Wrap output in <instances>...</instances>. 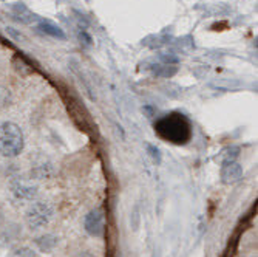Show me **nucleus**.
<instances>
[{"instance_id":"ddd939ff","label":"nucleus","mask_w":258,"mask_h":257,"mask_svg":"<svg viewBox=\"0 0 258 257\" xmlns=\"http://www.w3.org/2000/svg\"><path fill=\"white\" fill-rule=\"evenodd\" d=\"M8 257H39V254L30 246H17L8 254Z\"/></svg>"},{"instance_id":"423d86ee","label":"nucleus","mask_w":258,"mask_h":257,"mask_svg":"<svg viewBox=\"0 0 258 257\" xmlns=\"http://www.w3.org/2000/svg\"><path fill=\"white\" fill-rule=\"evenodd\" d=\"M220 175L224 184H235L243 178V166L238 161H224L221 165Z\"/></svg>"},{"instance_id":"20e7f679","label":"nucleus","mask_w":258,"mask_h":257,"mask_svg":"<svg viewBox=\"0 0 258 257\" xmlns=\"http://www.w3.org/2000/svg\"><path fill=\"white\" fill-rule=\"evenodd\" d=\"M10 191L11 194L17 198V200H25V201H33L37 194H39V188L37 184L31 183V181H25L20 177H13L10 181Z\"/></svg>"},{"instance_id":"0eeeda50","label":"nucleus","mask_w":258,"mask_h":257,"mask_svg":"<svg viewBox=\"0 0 258 257\" xmlns=\"http://www.w3.org/2000/svg\"><path fill=\"white\" fill-rule=\"evenodd\" d=\"M33 243H34V246L40 252L51 254L56 249V246L59 245V237L54 236V234H48V232H46V234H40V236L34 237L33 239Z\"/></svg>"},{"instance_id":"f8f14e48","label":"nucleus","mask_w":258,"mask_h":257,"mask_svg":"<svg viewBox=\"0 0 258 257\" xmlns=\"http://www.w3.org/2000/svg\"><path fill=\"white\" fill-rule=\"evenodd\" d=\"M153 75L158 78H172L173 75H176V67L173 65H167V64H158L153 65Z\"/></svg>"},{"instance_id":"f03ea898","label":"nucleus","mask_w":258,"mask_h":257,"mask_svg":"<svg viewBox=\"0 0 258 257\" xmlns=\"http://www.w3.org/2000/svg\"><path fill=\"white\" fill-rule=\"evenodd\" d=\"M23 149H25V136L20 126L13 121L0 124V155L16 158L23 152Z\"/></svg>"},{"instance_id":"f257e3e1","label":"nucleus","mask_w":258,"mask_h":257,"mask_svg":"<svg viewBox=\"0 0 258 257\" xmlns=\"http://www.w3.org/2000/svg\"><path fill=\"white\" fill-rule=\"evenodd\" d=\"M155 132L164 141L181 146L190 141L192 124L182 113L173 112L155 123Z\"/></svg>"},{"instance_id":"f3484780","label":"nucleus","mask_w":258,"mask_h":257,"mask_svg":"<svg viewBox=\"0 0 258 257\" xmlns=\"http://www.w3.org/2000/svg\"><path fill=\"white\" fill-rule=\"evenodd\" d=\"M81 40H82L81 43H84L85 46H90V45H91V42H93V39H91L85 31H82V33H81Z\"/></svg>"},{"instance_id":"39448f33","label":"nucleus","mask_w":258,"mask_h":257,"mask_svg":"<svg viewBox=\"0 0 258 257\" xmlns=\"http://www.w3.org/2000/svg\"><path fill=\"white\" fill-rule=\"evenodd\" d=\"M84 228L93 237H102L105 232V219L101 209H91L84 219Z\"/></svg>"},{"instance_id":"dca6fc26","label":"nucleus","mask_w":258,"mask_h":257,"mask_svg":"<svg viewBox=\"0 0 258 257\" xmlns=\"http://www.w3.org/2000/svg\"><path fill=\"white\" fill-rule=\"evenodd\" d=\"M147 149H149V152H150L152 158H153L156 163H161V153H159V149H156L155 146H149Z\"/></svg>"},{"instance_id":"4468645a","label":"nucleus","mask_w":258,"mask_h":257,"mask_svg":"<svg viewBox=\"0 0 258 257\" xmlns=\"http://www.w3.org/2000/svg\"><path fill=\"white\" fill-rule=\"evenodd\" d=\"M11 104H13L11 90L5 88V87H0V109H8Z\"/></svg>"},{"instance_id":"2eb2a0df","label":"nucleus","mask_w":258,"mask_h":257,"mask_svg":"<svg viewBox=\"0 0 258 257\" xmlns=\"http://www.w3.org/2000/svg\"><path fill=\"white\" fill-rule=\"evenodd\" d=\"M161 61L167 65H172V64H176L178 62V58L176 56H172V55H161Z\"/></svg>"},{"instance_id":"7ed1b4c3","label":"nucleus","mask_w":258,"mask_h":257,"mask_svg":"<svg viewBox=\"0 0 258 257\" xmlns=\"http://www.w3.org/2000/svg\"><path fill=\"white\" fill-rule=\"evenodd\" d=\"M54 219V208L48 201H34L25 211V223L31 231H39Z\"/></svg>"},{"instance_id":"a211bd4d","label":"nucleus","mask_w":258,"mask_h":257,"mask_svg":"<svg viewBox=\"0 0 258 257\" xmlns=\"http://www.w3.org/2000/svg\"><path fill=\"white\" fill-rule=\"evenodd\" d=\"M0 177H2V168H0Z\"/></svg>"},{"instance_id":"9d476101","label":"nucleus","mask_w":258,"mask_h":257,"mask_svg":"<svg viewBox=\"0 0 258 257\" xmlns=\"http://www.w3.org/2000/svg\"><path fill=\"white\" fill-rule=\"evenodd\" d=\"M53 175V166L50 163H40L30 169L31 180H48Z\"/></svg>"},{"instance_id":"1a4fd4ad","label":"nucleus","mask_w":258,"mask_h":257,"mask_svg":"<svg viewBox=\"0 0 258 257\" xmlns=\"http://www.w3.org/2000/svg\"><path fill=\"white\" fill-rule=\"evenodd\" d=\"M11 13L13 16L16 17V20H19L20 23H27V25H30V23H34L39 20V17L23 4H14L11 7Z\"/></svg>"},{"instance_id":"9b49d317","label":"nucleus","mask_w":258,"mask_h":257,"mask_svg":"<svg viewBox=\"0 0 258 257\" xmlns=\"http://www.w3.org/2000/svg\"><path fill=\"white\" fill-rule=\"evenodd\" d=\"M13 67H14V70L19 73V75H22V76H28V75H31L33 73V67L23 59L20 55H16L14 58H13Z\"/></svg>"},{"instance_id":"6e6552de","label":"nucleus","mask_w":258,"mask_h":257,"mask_svg":"<svg viewBox=\"0 0 258 257\" xmlns=\"http://www.w3.org/2000/svg\"><path fill=\"white\" fill-rule=\"evenodd\" d=\"M37 30L46 36L50 37H54V39H59V40H65L67 36L63 33V30L60 27H57L56 23H53L51 20H46V19H39L37 20Z\"/></svg>"}]
</instances>
